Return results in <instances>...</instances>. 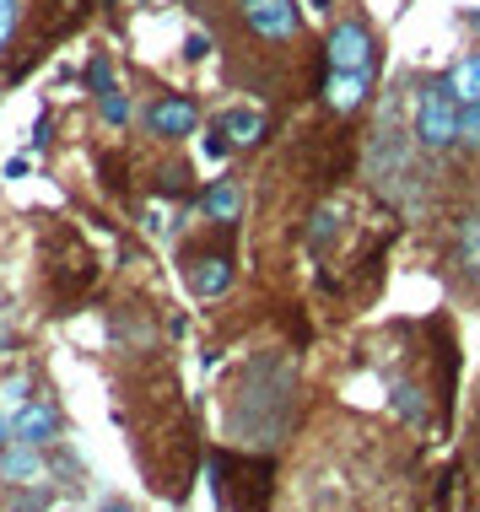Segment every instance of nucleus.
Segmentation results:
<instances>
[{
  "label": "nucleus",
  "mask_w": 480,
  "mask_h": 512,
  "mask_svg": "<svg viewBox=\"0 0 480 512\" xmlns=\"http://www.w3.org/2000/svg\"><path fill=\"white\" fill-rule=\"evenodd\" d=\"M98 103H103V119H108V124H125V119H130V103L119 98V92H108V98H98Z\"/></svg>",
  "instance_id": "14"
},
{
  "label": "nucleus",
  "mask_w": 480,
  "mask_h": 512,
  "mask_svg": "<svg viewBox=\"0 0 480 512\" xmlns=\"http://www.w3.org/2000/svg\"><path fill=\"white\" fill-rule=\"evenodd\" d=\"M216 130H222L232 146H249L265 135V114H259V108H227V114L216 119Z\"/></svg>",
  "instance_id": "8"
},
{
  "label": "nucleus",
  "mask_w": 480,
  "mask_h": 512,
  "mask_svg": "<svg viewBox=\"0 0 480 512\" xmlns=\"http://www.w3.org/2000/svg\"><path fill=\"white\" fill-rule=\"evenodd\" d=\"M443 87L454 92L459 103H480V54H470V60H459L454 71H448Z\"/></svg>",
  "instance_id": "9"
},
{
  "label": "nucleus",
  "mask_w": 480,
  "mask_h": 512,
  "mask_svg": "<svg viewBox=\"0 0 480 512\" xmlns=\"http://www.w3.org/2000/svg\"><path fill=\"white\" fill-rule=\"evenodd\" d=\"M243 211V195L232 184H211L205 189V216H216V221H238Z\"/></svg>",
  "instance_id": "10"
},
{
  "label": "nucleus",
  "mask_w": 480,
  "mask_h": 512,
  "mask_svg": "<svg viewBox=\"0 0 480 512\" xmlns=\"http://www.w3.org/2000/svg\"><path fill=\"white\" fill-rule=\"evenodd\" d=\"M227 151H232V141H227L222 130H216V135H205V157H211V162H222Z\"/></svg>",
  "instance_id": "18"
},
{
  "label": "nucleus",
  "mask_w": 480,
  "mask_h": 512,
  "mask_svg": "<svg viewBox=\"0 0 480 512\" xmlns=\"http://www.w3.org/2000/svg\"><path fill=\"white\" fill-rule=\"evenodd\" d=\"M6 442H11V421H0V453H6Z\"/></svg>",
  "instance_id": "20"
},
{
  "label": "nucleus",
  "mask_w": 480,
  "mask_h": 512,
  "mask_svg": "<svg viewBox=\"0 0 480 512\" xmlns=\"http://www.w3.org/2000/svg\"><path fill=\"white\" fill-rule=\"evenodd\" d=\"M243 22H249L259 38H270V44H286V38H297V27H303L292 0H243Z\"/></svg>",
  "instance_id": "3"
},
{
  "label": "nucleus",
  "mask_w": 480,
  "mask_h": 512,
  "mask_svg": "<svg viewBox=\"0 0 480 512\" xmlns=\"http://www.w3.org/2000/svg\"><path fill=\"white\" fill-rule=\"evenodd\" d=\"M464 141H480V103H464V124H459Z\"/></svg>",
  "instance_id": "15"
},
{
  "label": "nucleus",
  "mask_w": 480,
  "mask_h": 512,
  "mask_svg": "<svg viewBox=\"0 0 480 512\" xmlns=\"http://www.w3.org/2000/svg\"><path fill=\"white\" fill-rule=\"evenodd\" d=\"M205 49H211V44H205L200 33H189V44H184V54H189V60H205Z\"/></svg>",
  "instance_id": "19"
},
{
  "label": "nucleus",
  "mask_w": 480,
  "mask_h": 512,
  "mask_svg": "<svg viewBox=\"0 0 480 512\" xmlns=\"http://www.w3.org/2000/svg\"><path fill=\"white\" fill-rule=\"evenodd\" d=\"M189 286H195V297H222L232 286V265L222 254H200L189 259Z\"/></svg>",
  "instance_id": "6"
},
{
  "label": "nucleus",
  "mask_w": 480,
  "mask_h": 512,
  "mask_svg": "<svg viewBox=\"0 0 480 512\" xmlns=\"http://www.w3.org/2000/svg\"><path fill=\"white\" fill-rule=\"evenodd\" d=\"M54 432H60V415H54L49 405H22L17 415H11V442L44 448V442H54Z\"/></svg>",
  "instance_id": "5"
},
{
  "label": "nucleus",
  "mask_w": 480,
  "mask_h": 512,
  "mask_svg": "<svg viewBox=\"0 0 480 512\" xmlns=\"http://www.w3.org/2000/svg\"><path fill=\"white\" fill-rule=\"evenodd\" d=\"M464 259H470V270L480 275V216L464 221Z\"/></svg>",
  "instance_id": "13"
},
{
  "label": "nucleus",
  "mask_w": 480,
  "mask_h": 512,
  "mask_svg": "<svg viewBox=\"0 0 480 512\" xmlns=\"http://www.w3.org/2000/svg\"><path fill=\"white\" fill-rule=\"evenodd\" d=\"M459 124H464V108L448 87H427L416 103V141L421 146H454L459 141Z\"/></svg>",
  "instance_id": "1"
},
{
  "label": "nucleus",
  "mask_w": 480,
  "mask_h": 512,
  "mask_svg": "<svg viewBox=\"0 0 480 512\" xmlns=\"http://www.w3.org/2000/svg\"><path fill=\"white\" fill-rule=\"evenodd\" d=\"M394 410L405 415V421H427V405H421V389H410V383H394Z\"/></svg>",
  "instance_id": "11"
},
{
  "label": "nucleus",
  "mask_w": 480,
  "mask_h": 512,
  "mask_svg": "<svg viewBox=\"0 0 480 512\" xmlns=\"http://www.w3.org/2000/svg\"><path fill=\"white\" fill-rule=\"evenodd\" d=\"M6 475H11V480H27V475H38V459H33V448H27V442H22V448H11V453H6Z\"/></svg>",
  "instance_id": "12"
},
{
  "label": "nucleus",
  "mask_w": 480,
  "mask_h": 512,
  "mask_svg": "<svg viewBox=\"0 0 480 512\" xmlns=\"http://www.w3.org/2000/svg\"><path fill=\"white\" fill-rule=\"evenodd\" d=\"M378 65V49H373V33L362 22H335L329 33V71H356V76H373Z\"/></svg>",
  "instance_id": "2"
},
{
  "label": "nucleus",
  "mask_w": 480,
  "mask_h": 512,
  "mask_svg": "<svg viewBox=\"0 0 480 512\" xmlns=\"http://www.w3.org/2000/svg\"><path fill=\"white\" fill-rule=\"evenodd\" d=\"M11 27H17V0H0V49H6Z\"/></svg>",
  "instance_id": "16"
},
{
  "label": "nucleus",
  "mask_w": 480,
  "mask_h": 512,
  "mask_svg": "<svg viewBox=\"0 0 480 512\" xmlns=\"http://www.w3.org/2000/svg\"><path fill=\"white\" fill-rule=\"evenodd\" d=\"M146 124H152V135H162V141H178V135H195L200 108L189 98H162L152 114H146Z\"/></svg>",
  "instance_id": "4"
},
{
  "label": "nucleus",
  "mask_w": 480,
  "mask_h": 512,
  "mask_svg": "<svg viewBox=\"0 0 480 512\" xmlns=\"http://www.w3.org/2000/svg\"><path fill=\"white\" fill-rule=\"evenodd\" d=\"M92 87H98V98L114 92V76H108V60H92Z\"/></svg>",
  "instance_id": "17"
},
{
  "label": "nucleus",
  "mask_w": 480,
  "mask_h": 512,
  "mask_svg": "<svg viewBox=\"0 0 480 512\" xmlns=\"http://www.w3.org/2000/svg\"><path fill=\"white\" fill-rule=\"evenodd\" d=\"M103 512H130V507H119V502H114V507H103Z\"/></svg>",
  "instance_id": "22"
},
{
  "label": "nucleus",
  "mask_w": 480,
  "mask_h": 512,
  "mask_svg": "<svg viewBox=\"0 0 480 512\" xmlns=\"http://www.w3.org/2000/svg\"><path fill=\"white\" fill-rule=\"evenodd\" d=\"M373 92V76H356V71H329V108L335 114H356Z\"/></svg>",
  "instance_id": "7"
},
{
  "label": "nucleus",
  "mask_w": 480,
  "mask_h": 512,
  "mask_svg": "<svg viewBox=\"0 0 480 512\" xmlns=\"http://www.w3.org/2000/svg\"><path fill=\"white\" fill-rule=\"evenodd\" d=\"M6 345H11V335H6V329H0V351H6Z\"/></svg>",
  "instance_id": "21"
}]
</instances>
